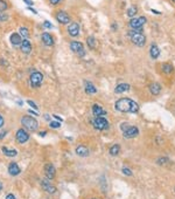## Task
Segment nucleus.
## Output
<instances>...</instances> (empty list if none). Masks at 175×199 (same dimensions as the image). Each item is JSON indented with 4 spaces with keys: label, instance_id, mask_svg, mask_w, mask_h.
I'll return each mask as SVG.
<instances>
[{
    "label": "nucleus",
    "instance_id": "aec40b11",
    "mask_svg": "<svg viewBox=\"0 0 175 199\" xmlns=\"http://www.w3.org/2000/svg\"><path fill=\"white\" fill-rule=\"evenodd\" d=\"M84 89L87 94H96L97 93V88L89 81H84Z\"/></svg>",
    "mask_w": 175,
    "mask_h": 199
},
{
    "label": "nucleus",
    "instance_id": "2f4dec72",
    "mask_svg": "<svg viewBox=\"0 0 175 199\" xmlns=\"http://www.w3.org/2000/svg\"><path fill=\"white\" fill-rule=\"evenodd\" d=\"M8 14H6V13H0V22H2V21H7L8 20Z\"/></svg>",
    "mask_w": 175,
    "mask_h": 199
},
{
    "label": "nucleus",
    "instance_id": "a211bd4d",
    "mask_svg": "<svg viewBox=\"0 0 175 199\" xmlns=\"http://www.w3.org/2000/svg\"><path fill=\"white\" fill-rule=\"evenodd\" d=\"M149 54H151V58L157 60L159 56H160V49L155 44H152L151 48H149Z\"/></svg>",
    "mask_w": 175,
    "mask_h": 199
},
{
    "label": "nucleus",
    "instance_id": "412c9836",
    "mask_svg": "<svg viewBox=\"0 0 175 199\" xmlns=\"http://www.w3.org/2000/svg\"><path fill=\"white\" fill-rule=\"evenodd\" d=\"M76 154L81 157H88L89 156V149L84 145H78L76 148Z\"/></svg>",
    "mask_w": 175,
    "mask_h": 199
},
{
    "label": "nucleus",
    "instance_id": "9d476101",
    "mask_svg": "<svg viewBox=\"0 0 175 199\" xmlns=\"http://www.w3.org/2000/svg\"><path fill=\"white\" fill-rule=\"evenodd\" d=\"M44 175H46V178L49 179V181L55 178V176H56V170H55L52 164H46V165H44Z\"/></svg>",
    "mask_w": 175,
    "mask_h": 199
},
{
    "label": "nucleus",
    "instance_id": "f257e3e1",
    "mask_svg": "<svg viewBox=\"0 0 175 199\" xmlns=\"http://www.w3.org/2000/svg\"><path fill=\"white\" fill-rule=\"evenodd\" d=\"M114 108L116 110L120 111V113H132V114H136L139 111V106L138 103L134 102L131 98L122 97L119 98L118 101L114 103Z\"/></svg>",
    "mask_w": 175,
    "mask_h": 199
},
{
    "label": "nucleus",
    "instance_id": "864d4df0",
    "mask_svg": "<svg viewBox=\"0 0 175 199\" xmlns=\"http://www.w3.org/2000/svg\"><path fill=\"white\" fill-rule=\"evenodd\" d=\"M2 190V185H1V183H0V191Z\"/></svg>",
    "mask_w": 175,
    "mask_h": 199
},
{
    "label": "nucleus",
    "instance_id": "0eeeda50",
    "mask_svg": "<svg viewBox=\"0 0 175 199\" xmlns=\"http://www.w3.org/2000/svg\"><path fill=\"white\" fill-rule=\"evenodd\" d=\"M70 49L76 53L78 56H84L85 55V50H84L83 44H81L79 41H71L70 42Z\"/></svg>",
    "mask_w": 175,
    "mask_h": 199
},
{
    "label": "nucleus",
    "instance_id": "5701e85b",
    "mask_svg": "<svg viewBox=\"0 0 175 199\" xmlns=\"http://www.w3.org/2000/svg\"><path fill=\"white\" fill-rule=\"evenodd\" d=\"M130 88H131V87H130V84L128 83H120L116 87L114 92H116L117 94H122V93L127 92V90H130Z\"/></svg>",
    "mask_w": 175,
    "mask_h": 199
},
{
    "label": "nucleus",
    "instance_id": "b1692460",
    "mask_svg": "<svg viewBox=\"0 0 175 199\" xmlns=\"http://www.w3.org/2000/svg\"><path fill=\"white\" fill-rule=\"evenodd\" d=\"M1 151L4 152L5 156H7V157H15L18 155V151L14 150V149H7L6 146H2L1 148Z\"/></svg>",
    "mask_w": 175,
    "mask_h": 199
},
{
    "label": "nucleus",
    "instance_id": "8fccbe9b",
    "mask_svg": "<svg viewBox=\"0 0 175 199\" xmlns=\"http://www.w3.org/2000/svg\"><path fill=\"white\" fill-rule=\"evenodd\" d=\"M152 13H154V14H161V12H159V11H155V9H152Z\"/></svg>",
    "mask_w": 175,
    "mask_h": 199
},
{
    "label": "nucleus",
    "instance_id": "3c124183",
    "mask_svg": "<svg viewBox=\"0 0 175 199\" xmlns=\"http://www.w3.org/2000/svg\"><path fill=\"white\" fill-rule=\"evenodd\" d=\"M112 29H113V31H116V29H117V26H116V24H112Z\"/></svg>",
    "mask_w": 175,
    "mask_h": 199
},
{
    "label": "nucleus",
    "instance_id": "a19ab883",
    "mask_svg": "<svg viewBox=\"0 0 175 199\" xmlns=\"http://www.w3.org/2000/svg\"><path fill=\"white\" fill-rule=\"evenodd\" d=\"M4 123H5L4 117H2V116L0 115V128H2V127H4Z\"/></svg>",
    "mask_w": 175,
    "mask_h": 199
},
{
    "label": "nucleus",
    "instance_id": "603ef678",
    "mask_svg": "<svg viewBox=\"0 0 175 199\" xmlns=\"http://www.w3.org/2000/svg\"><path fill=\"white\" fill-rule=\"evenodd\" d=\"M18 104H19V106H22V101H18Z\"/></svg>",
    "mask_w": 175,
    "mask_h": 199
},
{
    "label": "nucleus",
    "instance_id": "e433bc0d",
    "mask_svg": "<svg viewBox=\"0 0 175 199\" xmlns=\"http://www.w3.org/2000/svg\"><path fill=\"white\" fill-rule=\"evenodd\" d=\"M6 135H7V131H6V130H2V131H0V141H1V139H4Z\"/></svg>",
    "mask_w": 175,
    "mask_h": 199
},
{
    "label": "nucleus",
    "instance_id": "6e6552de",
    "mask_svg": "<svg viewBox=\"0 0 175 199\" xmlns=\"http://www.w3.org/2000/svg\"><path fill=\"white\" fill-rule=\"evenodd\" d=\"M15 139H17L18 143H20V144H23V143H26L28 139H29V135L27 133L25 129H19L15 134Z\"/></svg>",
    "mask_w": 175,
    "mask_h": 199
},
{
    "label": "nucleus",
    "instance_id": "20e7f679",
    "mask_svg": "<svg viewBox=\"0 0 175 199\" xmlns=\"http://www.w3.org/2000/svg\"><path fill=\"white\" fill-rule=\"evenodd\" d=\"M21 124L23 125V128L32 130V131L36 130L38 127H39L38 119L35 118V117H33V116H23L21 118Z\"/></svg>",
    "mask_w": 175,
    "mask_h": 199
},
{
    "label": "nucleus",
    "instance_id": "c85d7f7f",
    "mask_svg": "<svg viewBox=\"0 0 175 199\" xmlns=\"http://www.w3.org/2000/svg\"><path fill=\"white\" fill-rule=\"evenodd\" d=\"M19 33H20V35H21L23 39H27V38L29 36V29L26 28V27H21L20 31H19Z\"/></svg>",
    "mask_w": 175,
    "mask_h": 199
},
{
    "label": "nucleus",
    "instance_id": "423d86ee",
    "mask_svg": "<svg viewBox=\"0 0 175 199\" xmlns=\"http://www.w3.org/2000/svg\"><path fill=\"white\" fill-rule=\"evenodd\" d=\"M42 81H43V75H42V73H40L38 71H33L29 76V82H31V86L33 88L40 87L42 84Z\"/></svg>",
    "mask_w": 175,
    "mask_h": 199
},
{
    "label": "nucleus",
    "instance_id": "1a4fd4ad",
    "mask_svg": "<svg viewBox=\"0 0 175 199\" xmlns=\"http://www.w3.org/2000/svg\"><path fill=\"white\" fill-rule=\"evenodd\" d=\"M41 186H42V189H43L47 193H49V195L56 193V187L49 183V179H42V181H41Z\"/></svg>",
    "mask_w": 175,
    "mask_h": 199
},
{
    "label": "nucleus",
    "instance_id": "7c9ffc66",
    "mask_svg": "<svg viewBox=\"0 0 175 199\" xmlns=\"http://www.w3.org/2000/svg\"><path fill=\"white\" fill-rule=\"evenodd\" d=\"M49 127L52 129H58L61 127V122H56V121H50L49 122Z\"/></svg>",
    "mask_w": 175,
    "mask_h": 199
},
{
    "label": "nucleus",
    "instance_id": "72a5a7b5",
    "mask_svg": "<svg viewBox=\"0 0 175 199\" xmlns=\"http://www.w3.org/2000/svg\"><path fill=\"white\" fill-rule=\"evenodd\" d=\"M43 26L46 27V28H49V29H52V22L48 21V20H46V21L43 22Z\"/></svg>",
    "mask_w": 175,
    "mask_h": 199
},
{
    "label": "nucleus",
    "instance_id": "393cba45",
    "mask_svg": "<svg viewBox=\"0 0 175 199\" xmlns=\"http://www.w3.org/2000/svg\"><path fill=\"white\" fill-rule=\"evenodd\" d=\"M87 44H88V46H89V48H90V49H95V48H96L97 41H96V39H95L93 36H88V38H87Z\"/></svg>",
    "mask_w": 175,
    "mask_h": 199
},
{
    "label": "nucleus",
    "instance_id": "f03ea898",
    "mask_svg": "<svg viewBox=\"0 0 175 199\" xmlns=\"http://www.w3.org/2000/svg\"><path fill=\"white\" fill-rule=\"evenodd\" d=\"M127 35L130 36V39L136 46H139V47H144L145 44H146V36L142 34V31H134L132 29L127 33Z\"/></svg>",
    "mask_w": 175,
    "mask_h": 199
},
{
    "label": "nucleus",
    "instance_id": "37998d69",
    "mask_svg": "<svg viewBox=\"0 0 175 199\" xmlns=\"http://www.w3.org/2000/svg\"><path fill=\"white\" fill-rule=\"evenodd\" d=\"M61 0H50V4L52 5H57L58 3H60Z\"/></svg>",
    "mask_w": 175,
    "mask_h": 199
},
{
    "label": "nucleus",
    "instance_id": "2eb2a0df",
    "mask_svg": "<svg viewBox=\"0 0 175 199\" xmlns=\"http://www.w3.org/2000/svg\"><path fill=\"white\" fill-rule=\"evenodd\" d=\"M20 172H21V170H20L19 165H18L15 162H12V163L8 164V173L11 176L15 177V176H18Z\"/></svg>",
    "mask_w": 175,
    "mask_h": 199
},
{
    "label": "nucleus",
    "instance_id": "5fc2aeb1",
    "mask_svg": "<svg viewBox=\"0 0 175 199\" xmlns=\"http://www.w3.org/2000/svg\"><path fill=\"white\" fill-rule=\"evenodd\" d=\"M172 1H173V3H174V4H175V0H172Z\"/></svg>",
    "mask_w": 175,
    "mask_h": 199
},
{
    "label": "nucleus",
    "instance_id": "6ab92c4d",
    "mask_svg": "<svg viewBox=\"0 0 175 199\" xmlns=\"http://www.w3.org/2000/svg\"><path fill=\"white\" fill-rule=\"evenodd\" d=\"M92 113L95 116H104L106 115V111L103 109V107L98 106V104H93L92 106Z\"/></svg>",
    "mask_w": 175,
    "mask_h": 199
},
{
    "label": "nucleus",
    "instance_id": "f704fd0d",
    "mask_svg": "<svg viewBox=\"0 0 175 199\" xmlns=\"http://www.w3.org/2000/svg\"><path fill=\"white\" fill-rule=\"evenodd\" d=\"M26 102H27V104H29V106H31L32 108H34L35 110L38 109V106H36V104H35V103H34V102H33V101H31V100H27Z\"/></svg>",
    "mask_w": 175,
    "mask_h": 199
},
{
    "label": "nucleus",
    "instance_id": "4468645a",
    "mask_svg": "<svg viewBox=\"0 0 175 199\" xmlns=\"http://www.w3.org/2000/svg\"><path fill=\"white\" fill-rule=\"evenodd\" d=\"M68 33L70 36H77L79 34V25L77 22H71L69 26H68Z\"/></svg>",
    "mask_w": 175,
    "mask_h": 199
},
{
    "label": "nucleus",
    "instance_id": "f8f14e48",
    "mask_svg": "<svg viewBox=\"0 0 175 199\" xmlns=\"http://www.w3.org/2000/svg\"><path fill=\"white\" fill-rule=\"evenodd\" d=\"M55 18H56L57 21L60 22V24H62V25H67V24H69L70 22V17L68 15V13L63 12V11L57 12L56 15H55Z\"/></svg>",
    "mask_w": 175,
    "mask_h": 199
},
{
    "label": "nucleus",
    "instance_id": "c9c22d12",
    "mask_svg": "<svg viewBox=\"0 0 175 199\" xmlns=\"http://www.w3.org/2000/svg\"><path fill=\"white\" fill-rule=\"evenodd\" d=\"M166 162H167V158H166V157H162V158H159V159H158V164H159V165H162V164L166 163Z\"/></svg>",
    "mask_w": 175,
    "mask_h": 199
},
{
    "label": "nucleus",
    "instance_id": "dca6fc26",
    "mask_svg": "<svg viewBox=\"0 0 175 199\" xmlns=\"http://www.w3.org/2000/svg\"><path fill=\"white\" fill-rule=\"evenodd\" d=\"M41 40L46 46H52L54 45V39H52V34H49L47 32H44L41 34Z\"/></svg>",
    "mask_w": 175,
    "mask_h": 199
},
{
    "label": "nucleus",
    "instance_id": "79ce46f5",
    "mask_svg": "<svg viewBox=\"0 0 175 199\" xmlns=\"http://www.w3.org/2000/svg\"><path fill=\"white\" fill-rule=\"evenodd\" d=\"M6 199H15V197H14L13 193H8V195L6 196Z\"/></svg>",
    "mask_w": 175,
    "mask_h": 199
},
{
    "label": "nucleus",
    "instance_id": "de8ad7c7",
    "mask_svg": "<svg viewBox=\"0 0 175 199\" xmlns=\"http://www.w3.org/2000/svg\"><path fill=\"white\" fill-rule=\"evenodd\" d=\"M52 117H54V118H56L57 121H58V122H62V121H63V119H62L61 117H60V116H57V115H54Z\"/></svg>",
    "mask_w": 175,
    "mask_h": 199
},
{
    "label": "nucleus",
    "instance_id": "ea45409f",
    "mask_svg": "<svg viewBox=\"0 0 175 199\" xmlns=\"http://www.w3.org/2000/svg\"><path fill=\"white\" fill-rule=\"evenodd\" d=\"M23 1H25L28 6H33V5H34V1H33V0H23Z\"/></svg>",
    "mask_w": 175,
    "mask_h": 199
},
{
    "label": "nucleus",
    "instance_id": "4be33fe9",
    "mask_svg": "<svg viewBox=\"0 0 175 199\" xmlns=\"http://www.w3.org/2000/svg\"><path fill=\"white\" fill-rule=\"evenodd\" d=\"M149 92H151L152 95H159V94L161 93V86L159 83H157V82H154V83H152L149 86Z\"/></svg>",
    "mask_w": 175,
    "mask_h": 199
},
{
    "label": "nucleus",
    "instance_id": "49530a36",
    "mask_svg": "<svg viewBox=\"0 0 175 199\" xmlns=\"http://www.w3.org/2000/svg\"><path fill=\"white\" fill-rule=\"evenodd\" d=\"M0 65H1V66H6V65H8V63L5 61V60H2V59H1V60H0Z\"/></svg>",
    "mask_w": 175,
    "mask_h": 199
},
{
    "label": "nucleus",
    "instance_id": "39448f33",
    "mask_svg": "<svg viewBox=\"0 0 175 199\" xmlns=\"http://www.w3.org/2000/svg\"><path fill=\"white\" fill-rule=\"evenodd\" d=\"M147 22V18L145 17H138V18H132L128 22V26L134 31H142V27Z\"/></svg>",
    "mask_w": 175,
    "mask_h": 199
},
{
    "label": "nucleus",
    "instance_id": "09e8293b",
    "mask_svg": "<svg viewBox=\"0 0 175 199\" xmlns=\"http://www.w3.org/2000/svg\"><path fill=\"white\" fill-rule=\"evenodd\" d=\"M44 119L48 121V122H50V116H49L48 114H46V115H44Z\"/></svg>",
    "mask_w": 175,
    "mask_h": 199
},
{
    "label": "nucleus",
    "instance_id": "bb28decb",
    "mask_svg": "<svg viewBox=\"0 0 175 199\" xmlns=\"http://www.w3.org/2000/svg\"><path fill=\"white\" fill-rule=\"evenodd\" d=\"M126 13L130 18H133V17L137 15V13H138V7H137V6H131V7H128Z\"/></svg>",
    "mask_w": 175,
    "mask_h": 199
},
{
    "label": "nucleus",
    "instance_id": "c03bdc74",
    "mask_svg": "<svg viewBox=\"0 0 175 199\" xmlns=\"http://www.w3.org/2000/svg\"><path fill=\"white\" fill-rule=\"evenodd\" d=\"M28 113H29V114H32V115L39 116V114H38V113H36V111H34V110H31V109H29V110H28Z\"/></svg>",
    "mask_w": 175,
    "mask_h": 199
},
{
    "label": "nucleus",
    "instance_id": "ddd939ff",
    "mask_svg": "<svg viewBox=\"0 0 175 199\" xmlns=\"http://www.w3.org/2000/svg\"><path fill=\"white\" fill-rule=\"evenodd\" d=\"M22 36L20 35V33H17V32H14V33H12L11 34V36H9V42L12 44V46H14V47H18V46H20V45L22 44Z\"/></svg>",
    "mask_w": 175,
    "mask_h": 199
},
{
    "label": "nucleus",
    "instance_id": "58836bf2",
    "mask_svg": "<svg viewBox=\"0 0 175 199\" xmlns=\"http://www.w3.org/2000/svg\"><path fill=\"white\" fill-rule=\"evenodd\" d=\"M27 9H28V11H31V12H33V13H34V14H38V11H36V9L33 8L32 6H28V7H27Z\"/></svg>",
    "mask_w": 175,
    "mask_h": 199
},
{
    "label": "nucleus",
    "instance_id": "473e14b6",
    "mask_svg": "<svg viewBox=\"0 0 175 199\" xmlns=\"http://www.w3.org/2000/svg\"><path fill=\"white\" fill-rule=\"evenodd\" d=\"M122 173H124L125 176H132V171L127 168H122Z\"/></svg>",
    "mask_w": 175,
    "mask_h": 199
},
{
    "label": "nucleus",
    "instance_id": "cd10ccee",
    "mask_svg": "<svg viewBox=\"0 0 175 199\" xmlns=\"http://www.w3.org/2000/svg\"><path fill=\"white\" fill-rule=\"evenodd\" d=\"M162 71L166 73V74H171L172 71H173V66H172L171 63H165V65H162Z\"/></svg>",
    "mask_w": 175,
    "mask_h": 199
},
{
    "label": "nucleus",
    "instance_id": "9b49d317",
    "mask_svg": "<svg viewBox=\"0 0 175 199\" xmlns=\"http://www.w3.org/2000/svg\"><path fill=\"white\" fill-rule=\"evenodd\" d=\"M122 134H124V137L125 138H134L136 136H138L139 129L137 128V127H134V125H130L125 131H122Z\"/></svg>",
    "mask_w": 175,
    "mask_h": 199
},
{
    "label": "nucleus",
    "instance_id": "c756f323",
    "mask_svg": "<svg viewBox=\"0 0 175 199\" xmlns=\"http://www.w3.org/2000/svg\"><path fill=\"white\" fill-rule=\"evenodd\" d=\"M7 8H8V4L5 0H0V13H2Z\"/></svg>",
    "mask_w": 175,
    "mask_h": 199
},
{
    "label": "nucleus",
    "instance_id": "a878e982",
    "mask_svg": "<svg viewBox=\"0 0 175 199\" xmlns=\"http://www.w3.org/2000/svg\"><path fill=\"white\" fill-rule=\"evenodd\" d=\"M119 151H120V145L119 144H114V145H112L111 148H110V155L111 156H117L119 154Z\"/></svg>",
    "mask_w": 175,
    "mask_h": 199
},
{
    "label": "nucleus",
    "instance_id": "4c0bfd02",
    "mask_svg": "<svg viewBox=\"0 0 175 199\" xmlns=\"http://www.w3.org/2000/svg\"><path fill=\"white\" fill-rule=\"evenodd\" d=\"M130 125H128V123H122V131H125L127 128H128Z\"/></svg>",
    "mask_w": 175,
    "mask_h": 199
},
{
    "label": "nucleus",
    "instance_id": "f3484780",
    "mask_svg": "<svg viewBox=\"0 0 175 199\" xmlns=\"http://www.w3.org/2000/svg\"><path fill=\"white\" fill-rule=\"evenodd\" d=\"M20 49L23 54H29L32 52V45L27 39L22 40V44L20 45Z\"/></svg>",
    "mask_w": 175,
    "mask_h": 199
},
{
    "label": "nucleus",
    "instance_id": "a18cd8bd",
    "mask_svg": "<svg viewBox=\"0 0 175 199\" xmlns=\"http://www.w3.org/2000/svg\"><path fill=\"white\" fill-rule=\"evenodd\" d=\"M47 135V131H40L39 133V136H41V137H44Z\"/></svg>",
    "mask_w": 175,
    "mask_h": 199
},
{
    "label": "nucleus",
    "instance_id": "7ed1b4c3",
    "mask_svg": "<svg viewBox=\"0 0 175 199\" xmlns=\"http://www.w3.org/2000/svg\"><path fill=\"white\" fill-rule=\"evenodd\" d=\"M91 124L97 130H108L110 128V123L104 116H96L91 121Z\"/></svg>",
    "mask_w": 175,
    "mask_h": 199
}]
</instances>
